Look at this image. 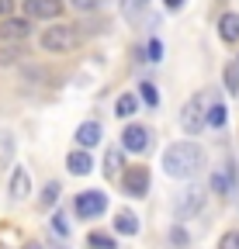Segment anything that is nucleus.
Masks as SVG:
<instances>
[{
	"instance_id": "ddd939ff",
	"label": "nucleus",
	"mask_w": 239,
	"mask_h": 249,
	"mask_svg": "<svg viewBox=\"0 0 239 249\" xmlns=\"http://www.w3.org/2000/svg\"><path fill=\"white\" fill-rule=\"evenodd\" d=\"M219 35H222V42H239V14H222L219 18Z\"/></svg>"
},
{
	"instance_id": "7c9ffc66",
	"label": "nucleus",
	"mask_w": 239,
	"mask_h": 249,
	"mask_svg": "<svg viewBox=\"0 0 239 249\" xmlns=\"http://www.w3.org/2000/svg\"><path fill=\"white\" fill-rule=\"evenodd\" d=\"M135 4H146V0H135Z\"/></svg>"
},
{
	"instance_id": "dca6fc26",
	"label": "nucleus",
	"mask_w": 239,
	"mask_h": 249,
	"mask_svg": "<svg viewBox=\"0 0 239 249\" xmlns=\"http://www.w3.org/2000/svg\"><path fill=\"white\" fill-rule=\"evenodd\" d=\"M135 111H139V97H135V93H122V97L114 101V114L118 118H132Z\"/></svg>"
},
{
	"instance_id": "1a4fd4ad",
	"label": "nucleus",
	"mask_w": 239,
	"mask_h": 249,
	"mask_svg": "<svg viewBox=\"0 0 239 249\" xmlns=\"http://www.w3.org/2000/svg\"><path fill=\"white\" fill-rule=\"evenodd\" d=\"M59 14H63V0H28V18L55 21Z\"/></svg>"
},
{
	"instance_id": "c756f323",
	"label": "nucleus",
	"mask_w": 239,
	"mask_h": 249,
	"mask_svg": "<svg viewBox=\"0 0 239 249\" xmlns=\"http://www.w3.org/2000/svg\"><path fill=\"white\" fill-rule=\"evenodd\" d=\"M24 249H42V246H38V242H28V246H24Z\"/></svg>"
},
{
	"instance_id": "393cba45",
	"label": "nucleus",
	"mask_w": 239,
	"mask_h": 249,
	"mask_svg": "<svg viewBox=\"0 0 239 249\" xmlns=\"http://www.w3.org/2000/svg\"><path fill=\"white\" fill-rule=\"evenodd\" d=\"M170 242H173V246H177V249H184V246H187V232H184V229H181V225H177V229H173V232H170Z\"/></svg>"
},
{
	"instance_id": "412c9836",
	"label": "nucleus",
	"mask_w": 239,
	"mask_h": 249,
	"mask_svg": "<svg viewBox=\"0 0 239 249\" xmlns=\"http://www.w3.org/2000/svg\"><path fill=\"white\" fill-rule=\"evenodd\" d=\"M55 201H59V183L52 180V183H45V191H42L38 204H42V208H49V204H55Z\"/></svg>"
},
{
	"instance_id": "f03ea898",
	"label": "nucleus",
	"mask_w": 239,
	"mask_h": 249,
	"mask_svg": "<svg viewBox=\"0 0 239 249\" xmlns=\"http://www.w3.org/2000/svg\"><path fill=\"white\" fill-rule=\"evenodd\" d=\"M38 45L52 55H63V52H73L80 45V31L73 24H63V21H55L52 28H45L42 35H38Z\"/></svg>"
},
{
	"instance_id": "423d86ee",
	"label": "nucleus",
	"mask_w": 239,
	"mask_h": 249,
	"mask_svg": "<svg viewBox=\"0 0 239 249\" xmlns=\"http://www.w3.org/2000/svg\"><path fill=\"white\" fill-rule=\"evenodd\" d=\"M122 149L135 152V156L149 149V128H146V124H129V128L122 132Z\"/></svg>"
},
{
	"instance_id": "b1692460",
	"label": "nucleus",
	"mask_w": 239,
	"mask_h": 249,
	"mask_svg": "<svg viewBox=\"0 0 239 249\" xmlns=\"http://www.w3.org/2000/svg\"><path fill=\"white\" fill-rule=\"evenodd\" d=\"M219 249H239V232H236V229L225 232V235L219 239Z\"/></svg>"
},
{
	"instance_id": "f8f14e48",
	"label": "nucleus",
	"mask_w": 239,
	"mask_h": 249,
	"mask_svg": "<svg viewBox=\"0 0 239 249\" xmlns=\"http://www.w3.org/2000/svg\"><path fill=\"white\" fill-rule=\"evenodd\" d=\"M76 142H80L83 149L97 145V142H101V124H97V121H83L80 128H76Z\"/></svg>"
},
{
	"instance_id": "6e6552de",
	"label": "nucleus",
	"mask_w": 239,
	"mask_h": 249,
	"mask_svg": "<svg viewBox=\"0 0 239 249\" xmlns=\"http://www.w3.org/2000/svg\"><path fill=\"white\" fill-rule=\"evenodd\" d=\"M201 208H204V191H201V187H191V191H184L181 197H177V218L198 214Z\"/></svg>"
},
{
	"instance_id": "aec40b11",
	"label": "nucleus",
	"mask_w": 239,
	"mask_h": 249,
	"mask_svg": "<svg viewBox=\"0 0 239 249\" xmlns=\"http://www.w3.org/2000/svg\"><path fill=\"white\" fill-rule=\"evenodd\" d=\"M139 97H142L149 107H156V104H160V93H156V87L149 83V80H142V83H139Z\"/></svg>"
},
{
	"instance_id": "f3484780",
	"label": "nucleus",
	"mask_w": 239,
	"mask_h": 249,
	"mask_svg": "<svg viewBox=\"0 0 239 249\" xmlns=\"http://www.w3.org/2000/svg\"><path fill=\"white\" fill-rule=\"evenodd\" d=\"M204 118H208V128H222L225 118H229V111H225V104L215 101V104H208V114H204Z\"/></svg>"
},
{
	"instance_id": "4468645a",
	"label": "nucleus",
	"mask_w": 239,
	"mask_h": 249,
	"mask_svg": "<svg viewBox=\"0 0 239 249\" xmlns=\"http://www.w3.org/2000/svg\"><path fill=\"white\" fill-rule=\"evenodd\" d=\"M91 166H94V163H91V156L80 152V149L66 156V170H70V173H80V177H83V173H91Z\"/></svg>"
},
{
	"instance_id": "f257e3e1",
	"label": "nucleus",
	"mask_w": 239,
	"mask_h": 249,
	"mask_svg": "<svg viewBox=\"0 0 239 249\" xmlns=\"http://www.w3.org/2000/svg\"><path fill=\"white\" fill-rule=\"evenodd\" d=\"M204 166V149L198 142H173L163 152V173L173 180H191Z\"/></svg>"
},
{
	"instance_id": "a878e982",
	"label": "nucleus",
	"mask_w": 239,
	"mask_h": 249,
	"mask_svg": "<svg viewBox=\"0 0 239 249\" xmlns=\"http://www.w3.org/2000/svg\"><path fill=\"white\" fill-rule=\"evenodd\" d=\"M52 229H55L59 235H70V225H66V218H63V214H55V218H52Z\"/></svg>"
},
{
	"instance_id": "20e7f679",
	"label": "nucleus",
	"mask_w": 239,
	"mask_h": 249,
	"mask_svg": "<svg viewBox=\"0 0 239 249\" xmlns=\"http://www.w3.org/2000/svg\"><path fill=\"white\" fill-rule=\"evenodd\" d=\"M73 211H76L80 218H97V214L108 211V194H101V191H83V194H76Z\"/></svg>"
},
{
	"instance_id": "5701e85b",
	"label": "nucleus",
	"mask_w": 239,
	"mask_h": 249,
	"mask_svg": "<svg viewBox=\"0 0 239 249\" xmlns=\"http://www.w3.org/2000/svg\"><path fill=\"white\" fill-rule=\"evenodd\" d=\"M225 90L239 93V66H225Z\"/></svg>"
},
{
	"instance_id": "a211bd4d",
	"label": "nucleus",
	"mask_w": 239,
	"mask_h": 249,
	"mask_svg": "<svg viewBox=\"0 0 239 249\" xmlns=\"http://www.w3.org/2000/svg\"><path fill=\"white\" fill-rule=\"evenodd\" d=\"M87 246H91V249H118L114 235H108V232H91V235H87Z\"/></svg>"
},
{
	"instance_id": "2eb2a0df",
	"label": "nucleus",
	"mask_w": 239,
	"mask_h": 249,
	"mask_svg": "<svg viewBox=\"0 0 239 249\" xmlns=\"http://www.w3.org/2000/svg\"><path fill=\"white\" fill-rule=\"evenodd\" d=\"M114 232H118V235H135V232H139V218H135L132 211H122V214L114 218Z\"/></svg>"
},
{
	"instance_id": "9d476101",
	"label": "nucleus",
	"mask_w": 239,
	"mask_h": 249,
	"mask_svg": "<svg viewBox=\"0 0 239 249\" xmlns=\"http://www.w3.org/2000/svg\"><path fill=\"white\" fill-rule=\"evenodd\" d=\"M212 191L222 194V197H229V194L236 191V173H232V166H219V170L212 173Z\"/></svg>"
},
{
	"instance_id": "c85d7f7f",
	"label": "nucleus",
	"mask_w": 239,
	"mask_h": 249,
	"mask_svg": "<svg viewBox=\"0 0 239 249\" xmlns=\"http://www.w3.org/2000/svg\"><path fill=\"white\" fill-rule=\"evenodd\" d=\"M163 4H166L170 11H177V7H181V4H184V0H163Z\"/></svg>"
},
{
	"instance_id": "6ab92c4d",
	"label": "nucleus",
	"mask_w": 239,
	"mask_h": 249,
	"mask_svg": "<svg viewBox=\"0 0 239 249\" xmlns=\"http://www.w3.org/2000/svg\"><path fill=\"white\" fill-rule=\"evenodd\" d=\"M118 170H122V149H108V156H104V173H108V177H118Z\"/></svg>"
},
{
	"instance_id": "bb28decb",
	"label": "nucleus",
	"mask_w": 239,
	"mask_h": 249,
	"mask_svg": "<svg viewBox=\"0 0 239 249\" xmlns=\"http://www.w3.org/2000/svg\"><path fill=\"white\" fill-rule=\"evenodd\" d=\"M73 7L76 11H94V7H101V0H73Z\"/></svg>"
},
{
	"instance_id": "39448f33",
	"label": "nucleus",
	"mask_w": 239,
	"mask_h": 249,
	"mask_svg": "<svg viewBox=\"0 0 239 249\" xmlns=\"http://www.w3.org/2000/svg\"><path fill=\"white\" fill-rule=\"evenodd\" d=\"M122 187L129 197H146L149 194V170L146 166H129L122 177Z\"/></svg>"
},
{
	"instance_id": "7ed1b4c3",
	"label": "nucleus",
	"mask_w": 239,
	"mask_h": 249,
	"mask_svg": "<svg viewBox=\"0 0 239 249\" xmlns=\"http://www.w3.org/2000/svg\"><path fill=\"white\" fill-rule=\"evenodd\" d=\"M204 101H208V93H198V97H191L187 104H184V111H181V128L187 132V135H201L204 132V124H208V111H204Z\"/></svg>"
},
{
	"instance_id": "0eeeda50",
	"label": "nucleus",
	"mask_w": 239,
	"mask_h": 249,
	"mask_svg": "<svg viewBox=\"0 0 239 249\" xmlns=\"http://www.w3.org/2000/svg\"><path fill=\"white\" fill-rule=\"evenodd\" d=\"M28 35H32L28 18H4L0 21V42H24Z\"/></svg>"
},
{
	"instance_id": "4be33fe9",
	"label": "nucleus",
	"mask_w": 239,
	"mask_h": 249,
	"mask_svg": "<svg viewBox=\"0 0 239 249\" xmlns=\"http://www.w3.org/2000/svg\"><path fill=\"white\" fill-rule=\"evenodd\" d=\"M146 59H149V62H160V59H163V42H160V38H149V45H146Z\"/></svg>"
},
{
	"instance_id": "9b49d317",
	"label": "nucleus",
	"mask_w": 239,
	"mask_h": 249,
	"mask_svg": "<svg viewBox=\"0 0 239 249\" xmlns=\"http://www.w3.org/2000/svg\"><path fill=\"white\" fill-rule=\"evenodd\" d=\"M28 194H32V177L24 173V166H18V170L11 173V197H14V201H24Z\"/></svg>"
},
{
	"instance_id": "cd10ccee",
	"label": "nucleus",
	"mask_w": 239,
	"mask_h": 249,
	"mask_svg": "<svg viewBox=\"0 0 239 249\" xmlns=\"http://www.w3.org/2000/svg\"><path fill=\"white\" fill-rule=\"evenodd\" d=\"M11 7H14V0H0V21L11 14Z\"/></svg>"
}]
</instances>
